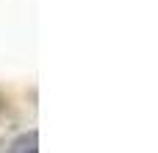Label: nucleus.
I'll list each match as a JSON object with an SVG mask.
<instances>
[{
	"instance_id": "2",
	"label": "nucleus",
	"mask_w": 158,
	"mask_h": 153,
	"mask_svg": "<svg viewBox=\"0 0 158 153\" xmlns=\"http://www.w3.org/2000/svg\"><path fill=\"white\" fill-rule=\"evenodd\" d=\"M6 109V98H3V92H0V111Z\"/></svg>"
},
{
	"instance_id": "1",
	"label": "nucleus",
	"mask_w": 158,
	"mask_h": 153,
	"mask_svg": "<svg viewBox=\"0 0 158 153\" xmlns=\"http://www.w3.org/2000/svg\"><path fill=\"white\" fill-rule=\"evenodd\" d=\"M0 153H39V134L36 131H25V134L14 137L8 145H3Z\"/></svg>"
}]
</instances>
